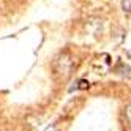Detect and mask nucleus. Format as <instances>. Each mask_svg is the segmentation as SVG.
Returning a JSON list of instances; mask_svg holds the SVG:
<instances>
[{
  "label": "nucleus",
  "instance_id": "nucleus-1",
  "mask_svg": "<svg viewBox=\"0 0 131 131\" xmlns=\"http://www.w3.org/2000/svg\"><path fill=\"white\" fill-rule=\"evenodd\" d=\"M54 68H55V73H57V74H60V76H63V78H67L68 74L71 73V70H73V62H71V59L68 57L67 54H62L60 57L55 60Z\"/></svg>",
  "mask_w": 131,
  "mask_h": 131
},
{
  "label": "nucleus",
  "instance_id": "nucleus-2",
  "mask_svg": "<svg viewBox=\"0 0 131 131\" xmlns=\"http://www.w3.org/2000/svg\"><path fill=\"white\" fill-rule=\"evenodd\" d=\"M125 117H126V120H128V123L131 125V103L126 106V109H125Z\"/></svg>",
  "mask_w": 131,
  "mask_h": 131
},
{
  "label": "nucleus",
  "instance_id": "nucleus-3",
  "mask_svg": "<svg viewBox=\"0 0 131 131\" xmlns=\"http://www.w3.org/2000/svg\"><path fill=\"white\" fill-rule=\"evenodd\" d=\"M122 6L125 11H131V0H122Z\"/></svg>",
  "mask_w": 131,
  "mask_h": 131
},
{
  "label": "nucleus",
  "instance_id": "nucleus-4",
  "mask_svg": "<svg viewBox=\"0 0 131 131\" xmlns=\"http://www.w3.org/2000/svg\"><path fill=\"white\" fill-rule=\"evenodd\" d=\"M44 131H57V129H55V126H48Z\"/></svg>",
  "mask_w": 131,
  "mask_h": 131
}]
</instances>
